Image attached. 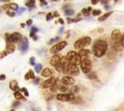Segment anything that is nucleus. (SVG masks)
Here are the masks:
<instances>
[{
    "instance_id": "f257e3e1",
    "label": "nucleus",
    "mask_w": 124,
    "mask_h": 111,
    "mask_svg": "<svg viewBox=\"0 0 124 111\" xmlns=\"http://www.w3.org/2000/svg\"><path fill=\"white\" fill-rule=\"evenodd\" d=\"M108 50V42L105 40H96L93 42V54L97 58L103 57Z\"/></svg>"
},
{
    "instance_id": "f03ea898",
    "label": "nucleus",
    "mask_w": 124,
    "mask_h": 111,
    "mask_svg": "<svg viewBox=\"0 0 124 111\" xmlns=\"http://www.w3.org/2000/svg\"><path fill=\"white\" fill-rule=\"evenodd\" d=\"M67 59H68V62L70 63V64H74V65H77V66H80V64H81V57H80V55L78 53V52H76V51H74V50H71V51H69L68 53H67Z\"/></svg>"
},
{
    "instance_id": "7ed1b4c3",
    "label": "nucleus",
    "mask_w": 124,
    "mask_h": 111,
    "mask_svg": "<svg viewBox=\"0 0 124 111\" xmlns=\"http://www.w3.org/2000/svg\"><path fill=\"white\" fill-rule=\"evenodd\" d=\"M91 43V38L88 37V36H85V37H82V38H79L78 40H77L74 43V47L76 49H83L85 48V46L89 45Z\"/></svg>"
},
{
    "instance_id": "20e7f679",
    "label": "nucleus",
    "mask_w": 124,
    "mask_h": 111,
    "mask_svg": "<svg viewBox=\"0 0 124 111\" xmlns=\"http://www.w3.org/2000/svg\"><path fill=\"white\" fill-rule=\"evenodd\" d=\"M64 73H67V74H70V75H78L79 73L78 66L69 63L67 65V67L64 69Z\"/></svg>"
},
{
    "instance_id": "39448f33",
    "label": "nucleus",
    "mask_w": 124,
    "mask_h": 111,
    "mask_svg": "<svg viewBox=\"0 0 124 111\" xmlns=\"http://www.w3.org/2000/svg\"><path fill=\"white\" fill-rule=\"evenodd\" d=\"M80 69L82 70L83 73L88 74L89 72H91V69H92V63L89 59H82L81 64H80Z\"/></svg>"
},
{
    "instance_id": "423d86ee",
    "label": "nucleus",
    "mask_w": 124,
    "mask_h": 111,
    "mask_svg": "<svg viewBox=\"0 0 124 111\" xmlns=\"http://www.w3.org/2000/svg\"><path fill=\"white\" fill-rule=\"evenodd\" d=\"M56 98L59 101H72L74 100L75 97V94L73 93H65V94H58L56 95Z\"/></svg>"
},
{
    "instance_id": "0eeeda50",
    "label": "nucleus",
    "mask_w": 124,
    "mask_h": 111,
    "mask_svg": "<svg viewBox=\"0 0 124 111\" xmlns=\"http://www.w3.org/2000/svg\"><path fill=\"white\" fill-rule=\"evenodd\" d=\"M66 45H67V42H66V41L59 42L58 43H56V44L52 45L49 51H50V53H52V54H54V55H55L57 52H59V51H60V50H62L63 48H65V47H66Z\"/></svg>"
},
{
    "instance_id": "6e6552de",
    "label": "nucleus",
    "mask_w": 124,
    "mask_h": 111,
    "mask_svg": "<svg viewBox=\"0 0 124 111\" xmlns=\"http://www.w3.org/2000/svg\"><path fill=\"white\" fill-rule=\"evenodd\" d=\"M22 36H21V34L20 33H18V32H15V33H13V34H11V42H13V43H20V42L22 41Z\"/></svg>"
},
{
    "instance_id": "1a4fd4ad",
    "label": "nucleus",
    "mask_w": 124,
    "mask_h": 111,
    "mask_svg": "<svg viewBox=\"0 0 124 111\" xmlns=\"http://www.w3.org/2000/svg\"><path fill=\"white\" fill-rule=\"evenodd\" d=\"M28 46H29V42H28V39L26 37H23L22 41L20 42L19 45H18V48L20 51L22 52H26L27 49H28Z\"/></svg>"
},
{
    "instance_id": "9d476101",
    "label": "nucleus",
    "mask_w": 124,
    "mask_h": 111,
    "mask_svg": "<svg viewBox=\"0 0 124 111\" xmlns=\"http://www.w3.org/2000/svg\"><path fill=\"white\" fill-rule=\"evenodd\" d=\"M55 79H56V78H54V77H50V78H48V79H46L44 82H42L41 87H42L43 89L50 88V87H51V85L53 84V82L55 81Z\"/></svg>"
},
{
    "instance_id": "9b49d317",
    "label": "nucleus",
    "mask_w": 124,
    "mask_h": 111,
    "mask_svg": "<svg viewBox=\"0 0 124 111\" xmlns=\"http://www.w3.org/2000/svg\"><path fill=\"white\" fill-rule=\"evenodd\" d=\"M61 84H62V81H61V79H59V78H56V79H55V81L53 82V84L51 85V87L49 88V89H50V91H51L52 93H55L57 90H59V88H60Z\"/></svg>"
},
{
    "instance_id": "f8f14e48",
    "label": "nucleus",
    "mask_w": 124,
    "mask_h": 111,
    "mask_svg": "<svg viewBox=\"0 0 124 111\" xmlns=\"http://www.w3.org/2000/svg\"><path fill=\"white\" fill-rule=\"evenodd\" d=\"M61 81H62L63 84H65V85H67V86L75 84V79H74L73 77H71L70 75H66V76L62 77V78H61Z\"/></svg>"
},
{
    "instance_id": "ddd939ff",
    "label": "nucleus",
    "mask_w": 124,
    "mask_h": 111,
    "mask_svg": "<svg viewBox=\"0 0 124 111\" xmlns=\"http://www.w3.org/2000/svg\"><path fill=\"white\" fill-rule=\"evenodd\" d=\"M61 63V57L59 56V55H57V54H55V55H53L52 57H51V59H50V65L52 66V67H56L57 65H59Z\"/></svg>"
},
{
    "instance_id": "4468645a",
    "label": "nucleus",
    "mask_w": 124,
    "mask_h": 111,
    "mask_svg": "<svg viewBox=\"0 0 124 111\" xmlns=\"http://www.w3.org/2000/svg\"><path fill=\"white\" fill-rule=\"evenodd\" d=\"M111 46H112V48H113L114 50H116V51H121V50L123 49V47H122V45H121V43H120V39L117 40V41H112V42H111Z\"/></svg>"
},
{
    "instance_id": "2eb2a0df",
    "label": "nucleus",
    "mask_w": 124,
    "mask_h": 111,
    "mask_svg": "<svg viewBox=\"0 0 124 111\" xmlns=\"http://www.w3.org/2000/svg\"><path fill=\"white\" fill-rule=\"evenodd\" d=\"M41 74H42L43 77H46V78L48 79V78L52 77V70L50 69H48V68H46V69H43V71L41 72Z\"/></svg>"
},
{
    "instance_id": "dca6fc26",
    "label": "nucleus",
    "mask_w": 124,
    "mask_h": 111,
    "mask_svg": "<svg viewBox=\"0 0 124 111\" xmlns=\"http://www.w3.org/2000/svg\"><path fill=\"white\" fill-rule=\"evenodd\" d=\"M78 54L80 55V57H83V59H88V56L90 55V50L87 48H83L78 51Z\"/></svg>"
},
{
    "instance_id": "f3484780",
    "label": "nucleus",
    "mask_w": 124,
    "mask_h": 111,
    "mask_svg": "<svg viewBox=\"0 0 124 111\" xmlns=\"http://www.w3.org/2000/svg\"><path fill=\"white\" fill-rule=\"evenodd\" d=\"M9 85H10V89H11V90H13L14 92H16V91H19V90H20V89L18 88L17 81H16V80H15V79H14V80H11Z\"/></svg>"
},
{
    "instance_id": "a211bd4d",
    "label": "nucleus",
    "mask_w": 124,
    "mask_h": 111,
    "mask_svg": "<svg viewBox=\"0 0 124 111\" xmlns=\"http://www.w3.org/2000/svg\"><path fill=\"white\" fill-rule=\"evenodd\" d=\"M110 38H111V41H117L120 39V31L115 29L111 32V35H110Z\"/></svg>"
},
{
    "instance_id": "6ab92c4d",
    "label": "nucleus",
    "mask_w": 124,
    "mask_h": 111,
    "mask_svg": "<svg viewBox=\"0 0 124 111\" xmlns=\"http://www.w3.org/2000/svg\"><path fill=\"white\" fill-rule=\"evenodd\" d=\"M16 49V44L13 43V42H9V43H6V51L7 53H13Z\"/></svg>"
},
{
    "instance_id": "aec40b11",
    "label": "nucleus",
    "mask_w": 124,
    "mask_h": 111,
    "mask_svg": "<svg viewBox=\"0 0 124 111\" xmlns=\"http://www.w3.org/2000/svg\"><path fill=\"white\" fill-rule=\"evenodd\" d=\"M14 97H16V100H23V101H26V97H23V95L19 92V91H16L14 93Z\"/></svg>"
},
{
    "instance_id": "412c9836",
    "label": "nucleus",
    "mask_w": 124,
    "mask_h": 111,
    "mask_svg": "<svg viewBox=\"0 0 124 111\" xmlns=\"http://www.w3.org/2000/svg\"><path fill=\"white\" fill-rule=\"evenodd\" d=\"M35 78H36V76H35L33 70H29V71L26 72L25 75H24V79H25V80H29V79H33V80H34Z\"/></svg>"
},
{
    "instance_id": "4be33fe9",
    "label": "nucleus",
    "mask_w": 124,
    "mask_h": 111,
    "mask_svg": "<svg viewBox=\"0 0 124 111\" xmlns=\"http://www.w3.org/2000/svg\"><path fill=\"white\" fill-rule=\"evenodd\" d=\"M90 13H92V8L91 7H87V8H83L81 10V14L85 16H88L90 15Z\"/></svg>"
},
{
    "instance_id": "5701e85b",
    "label": "nucleus",
    "mask_w": 124,
    "mask_h": 111,
    "mask_svg": "<svg viewBox=\"0 0 124 111\" xmlns=\"http://www.w3.org/2000/svg\"><path fill=\"white\" fill-rule=\"evenodd\" d=\"M25 6L29 8V10H33L35 8V1L34 0H29V1H26L25 2Z\"/></svg>"
},
{
    "instance_id": "b1692460",
    "label": "nucleus",
    "mask_w": 124,
    "mask_h": 111,
    "mask_svg": "<svg viewBox=\"0 0 124 111\" xmlns=\"http://www.w3.org/2000/svg\"><path fill=\"white\" fill-rule=\"evenodd\" d=\"M112 14V11H109L108 13H106L105 14H103V15H101L99 18H98V20L99 21H104V20H106L109 15H111Z\"/></svg>"
},
{
    "instance_id": "393cba45",
    "label": "nucleus",
    "mask_w": 124,
    "mask_h": 111,
    "mask_svg": "<svg viewBox=\"0 0 124 111\" xmlns=\"http://www.w3.org/2000/svg\"><path fill=\"white\" fill-rule=\"evenodd\" d=\"M19 9L18 5L16 3H9V10L11 11H17Z\"/></svg>"
},
{
    "instance_id": "a878e982",
    "label": "nucleus",
    "mask_w": 124,
    "mask_h": 111,
    "mask_svg": "<svg viewBox=\"0 0 124 111\" xmlns=\"http://www.w3.org/2000/svg\"><path fill=\"white\" fill-rule=\"evenodd\" d=\"M34 69H35V72H37V73L42 72V71H43V65H42V64H37V65L35 66Z\"/></svg>"
},
{
    "instance_id": "bb28decb",
    "label": "nucleus",
    "mask_w": 124,
    "mask_h": 111,
    "mask_svg": "<svg viewBox=\"0 0 124 111\" xmlns=\"http://www.w3.org/2000/svg\"><path fill=\"white\" fill-rule=\"evenodd\" d=\"M59 91H60V92H62V94H65V92H66V91H68V86L62 83V84H61V86H60V88H59Z\"/></svg>"
},
{
    "instance_id": "cd10ccee",
    "label": "nucleus",
    "mask_w": 124,
    "mask_h": 111,
    "mask_svg": "<svg viewBox=\"0 0 124 111\" xmlns=\"http://www.w3.org/2000/svg\"><path fill=\"white\" fill-rule=\"evenodd\" d=\"M64 14H65L67 16H69V15H73V14H75V12H74V10H72V9H68V10H65V11H64Z\"/></svg>"
},
{
    "instance_id": "c85d7f7f",
    "label": "nucleus",
    "mask_w": 124,
    "mask_h": 111,
    "mask_svg": "<svg viewBox=\"0 0 124 111\" xmlns=\"http://www.w3.org/2000/svg\"><path fill=\"white\" fill-rule=\"evenodd\" d=\"M87 77L89 78V79H96L97 78V75H96V73L95 72H89L88 74H87Z\"/></svg>"
},
{
    "instance_id": "c756f323",
    "label": "nucleus",
    "mask_w": 124,
    "mask_h": 111,
    "mask_svg": "<svg viewBox=\"0 0 124 111\" xmlns=\"http://www.w3.org/2000/svg\"><path fill=\"white\" fill-rule=\"evenodd\" d=\"M19 92H20V93H23L25 97H28V96H29V93H28V90H27V89H26L25 87H23V88H20V90H19Z\"/></svg>"
},
{
    "instance_id": "7c9ffc66",
    "label": "nucleus",
    "mask_w": 124,
    "mask_h": 111,
    "mask_svg": "<svg viewBox=\"0 0 124 111\" xmlns=\"http://www.w3.org/2000/svg\"><path fill=\"white\" fill-rule=\"evenodd\" d=\"M91 14H92L93 16H95V15H100V14H101V10H93Z\"/></svg>"
},
{
    "instance_id": "2f4dec72",
    "label": "nucleus",
    "mask_w": 124,
    "mask_h": 111,
    "mask_svg": "<svg viewBox=\"0 0 124 111\" xmlns=\"http://www.w3.org/2000/svg\"><path fill=\"white\" fill-rule=\"evenodd\" d=\"M6 13H7V14H8L9 16H11V17H14V16L16 15V13H15L14 11H11V10L6 11Z\"/></svg>"
},
{
    "instance_id": "473e14b6",
    "label": "nucleus",
    "mask_w": 124,
    "mask_h": 111,
    "mask_svg": "<svg viewBox=\"0 0 124 111\" xmlns=\"http://www.w3.org/2000/svg\"><path fill=\"white\" fill-rule=\"evenodd\" d=\"M52 18H53V14H52V13H47L46 15V19L48 21V20H50V19H52Z\"/></svg>"
},
{
    "instance_id": "72a5a7b5",
    "label": "nucleus",
    "mask_w": 124,
    "mask_h": 111,
    "mask_svg": "<svg viewBox=\"0 0 124 111\" xmlns=\"http://www.w3.org/2000/svg\"><path fill=\"white\" fill-rule=\"evenodd\" d=\"M5 38H6V43L11 42V35H10V34L6 33V34H5Z\"/></svg>"
},
{
    "instance_id": "f704fd0d",
    "label": "nucleus",
    "mask_w": 124,
    "mask_h": 111,
    "mask_svg": "<svg viewBox=\"0 0 124 111\" xmlns=\"http://www.w3.org/2000/svg\"><path fill=\"white\" fill-rule=\"evenodd\" d=\"M59 37H56V38H54V39H51L49 42H48V44H51V43H53V42H58L59 41Z\"/></svg>"
},
{
    "instance_id": "c9c22d12",
    "label": "nucleus",
    "mask_w": 124,
    "mask_h": 111,
    "mask_svg": "<svg viewBox=\"0 0 124 111\" xmlns=\"http://www.w3.org/2000/svg\"><path fill=\"white\" fill-rule=\"evenodd\" d=\"M78 86H73V88H72V93L73 94H76V93H78Z\"/></svg>"
},
{
    "instance_id": "e433bc0d",
    "label": "nucleus",
    "mask_w": 124,
    "mask_h": 111,
    "mask_svg": "<svg viewBox=\"0 0 124 111\" xmlns=\"http://www.w3.org/2000/svg\"><path fill=\"white\" fill-rule=\"evenodd\" d=\"M38 31H39V29L37 27H35V26H32L31 29H30V32H33V33H37Z\"/></svg>"
},
{
    "instance_id": "4c0bfd02",
    "label": "nucleus",
    "mask_w": 124,
    "mask_h": 111,
    "mask_svg": "<svg viewBox=\"0 0 124 111\" xmlns=\"http://www.w3.org/2000/svg\"><path fill=\"white\" fill-rule=\"evenodd\" d=\"M8 53H7V51L6 50H3V51H1V53H0V58L2 59V58H4L6 55H7Z\"/></svg>"
},
{
    "instance_id": "58836bf2",
    "label": "nucleus",
    "mask_w": 124,
    "mask_h": 111,
    "mask_svg": "<svg viewBox=\"0 0 124 111\" xmlns=\"http://www.w3.org/2000/svg\"><path fill=\"white\" fill-rule=\"evenodd\" d=\"M29 63H30V65L34 66V65H35V57H31V58L29 59ZM35 66H36V65H35Z\"/></svg>"
},
{
    "instance_id": "ea45409f",
    "label": "nucleus",
    "mask_w": 124,
    "mask_h": 111,
    "mask_svg": "<svg viewBox=\"0 0 124 111\" xmlns=\"http://www.w3.org/2000/svg\"><path fill=\"white\" fill-rule=\"evenodd\" d=\"M24 11H25V8H23V7H22V8H19V9L16 11V14H20L23 13Z\"/></svg>"
},
{
    "instance_id": "a19ab883",
    "label": "nucleus",
    "mask_w": 124,
    "mask_h": 111,
    "mask_svg": "<svg viewBox=\"0 0 124 111\" xmlns=\"http://www.w3.org/2000/svg\"><path fill=\"white\" fill-rule=\"evenodd\" d=\"M19 104H20V102H19L18 100H16V101H14V102H13L12 106H13V107H16V106H18Z\"/></svg>"
},
{
    "instance_id": "79ce46f5",
    "label": "nucleus",
    "mask_w": 124,
    "mask_h": 111,
    "mask_svg": "<svg viewBox=\"0 0 124 111\" xmlns=\"http://www.w3.org/2000/svg\"><path fill=\"white\" fill-rule=\"evenodd\" d=\"M120 43H121V45H122V47L124 48V34L121 36V38H120Z\"/></svg>"
},
{
    "instance_id": "37998d69",
    "label": "nucleus",
    "mask_w": 124,
    "mask_h": 111,
    "mask_svg": "<svg viewBox=\"0 0 124 111\" xmlns=\"http://www.w3.org/2000/svg\"><path fill=\"white\" fill-rule=\"evenodd\" d=\"M33 83L35 84V85H37V84H39L40 83V78L39 77H36L34 80H33Z\"/></svg>"
},
{
    "instance_id": "c03bdc74",
    "label": "nucleus",
    "mask_w": 124,
    "mask_h": 111,
    "mask_svg": "<svg viewBox=\"0 0 124 111\" xmlns=\"http://www.w3.org/2000/svg\"><path fill=\"white\" fill-rule=\"evenodd\" d=\"M67 22H68V23H72V22H74V18L67 17Z\"/></svg>"
},
{
    "instance_id": "a18cd8bd",
    "label": "nucleus",
    "mask_w": 124,
    "mask_h": 111,
    "mask_svg": "<svg viewBox=\"0 0 124 111\" xmlns=\"http://www.w3.org/2000/svg\"><path fill=\"white\" fill-rule=\"evenodd\" d=\"M32 22H33V21H32V19H28V20L26 21V25H31V24H32Z\"/></svg>"
},
{
    "instance_id": "49530a36",
    "label": "nucleus",
    "mask_w": 124,
    "mask_h": 111,
    "mask_svg": "<svg viewBox=\"0 0 124 111\" xmlns=\"http://www.w3.org/2000/svg\"><path fill=\"white\" fill-rule=\"evenodd\" d=\"M58 16H59L58 12H54V13H53V17H58Z\"/></svg>"
},
{
    "instance_id": "de8ad7c7",
    "label": "nucleus",
    "mask_w": 124,
    "mask_h": 111,
    "mask_svg": "<svg viewBox=\"0 0 124 111\" xmlns=\"http://www.w3.org/2000/svg\"><path fill=\"white\" fill-rule=\"evenodd\" d=\"M46 5H47V2H46V1H41V6H46Z\"/></svg>"
},
{
    "instance_id": "09e8293b",
    "label": "nucleus",
    "mask_w": 124,
    "mask_h": 111,
    "mask_svg": "<svg viewBox=\"0 0 124 111\" xmlns=\"http://www.w3.org/2000/svg\"><path fill=\"white\" fill-rule=\"evenodd\" d=\"M5 78H6L5 74H1V75H0V80H4Z\"/></svg>"
},
{
    "instance_id": "8fccbe9b",
    "label": "nucleus",
    "mask_w": 124,
    "mask_h": 111,
    "mask_svg": "<svg viewBox=\"0 0 124 111\" xmlns=\"http://www.w3.org/2000/svg\"><path fill=\"white\" fill-rule=\"evenodd\" d=\"M105 10H107V11L110 10V6H109V5H108V6H105Z\"/></svg>"
},
{
    "instance_id": "3c124183",
    "label": "nucleus",
    "mask_w": 124,
    "mask_h": 111,
    "mask_svg": "<svg viewBox=\"0 0 124 111\" xmlns=\"http://www.w3.org/2000/svg\"><path fill=\"white\" fill-rule=\"evenodd\" d=\"M58 21H59V23H61V24H63V23H64V20H63L62 18H59V19H58Z\"/></svg>"
},
{
    "instance_id": "603ef678",
    "label": "nucleus",
    "mask_w": 124,
    "mask_h": 111,
    "mask_svg": "<svg viewBox=\"0 0 124 111\" xmlns=\"http://www.w3.org/2000/svg\"><path fill=\"white\" fill-rule=\"evenodd\" d=\"M101 3H102V4H103V5H106V4H108V1H102V2H101Z\"/></svg>"
},
{
    "instance_id": "864d4df0",
    "label": "nucleus",
    "mask_w": 124,
    "mask_h": 111,
    "mask_svg": "<svg viewBox=\"0 0 124 111\" xmlns=\"http://www.w3.org/2000/svg\"><path fill=\"white\" fill-rule=\"evenodd\" d=\"M91 3H92L93 5H96V4L98 3V2H97V1H91Z\"/></svg>"
},
{
    "instance_id": "5fc2aeb1",
    "label": "nucleus",
    "mask_w": 124,
    "mask_h": 111,
    "mask_svg": "<svg viewBox=\"0 0 124 111\" xmlns=\"http://www.w3.org/2000/svg\"><path fill=\"white\" fill-rule=\"evenodd\" d=\"M63 30H64V27H63V26H62V27H61V28H60V30H59V31H60V32H63Z\"/></svg>"
},
{
    "instance_id": "6e6d98bb",
    "label": "nucleus",
    "mask_w": 124,
    "mask_h": 111,
    "mask_svg": "<svg viewBox=\"0 0 124 111\" xmlns=\"http://www.w3.org/2000/svg\"><path fill=\"white\" fill-rule=\"evenodd\" d=\"M33 40H34V41H37V40H38V37H37V36H35V37L33 38Z\"/></svg>"
},
{
    "instance_id": "4d7b16f0",
    "label": "nucleus",
    "mask_w": 124,
    "mask_h": 111,
    "mask_svg": "<svg viewBox=\"0 0 124 111\" xmlns=\"http://www.w3.org/2000/svg\"><path fill=\"white\" fill-rule=\"evenodd\" d=\"M20 26H21V27H24V26H25V24H24V23H21V24H20Z\"/></svg>"
},
{
    "instance_id": "13d9d810",
    "label": "nucleus",
    "mask_w": 124,
    "mask_h": 111,
    "mask_svg": "<svg viewBox=\"0 0 124 111\" xmlns=\"http://www.w3.org/2000/svg\"><path fill=\"white\" fill-rule=\"evenodd\" d=\"M10 111H16V110H15V109H11Z\"/></svg>"
}]
</instances>
